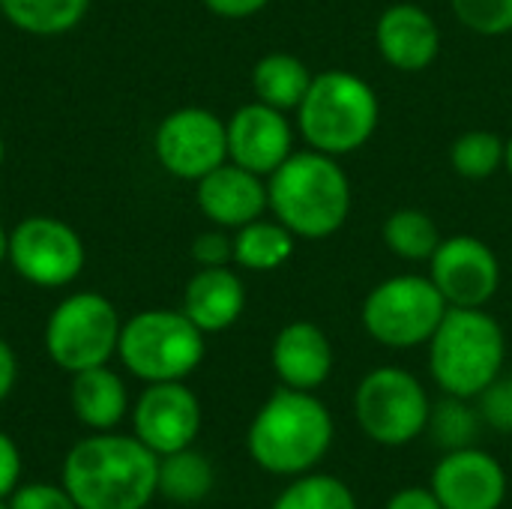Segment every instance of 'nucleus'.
<instances>
[{
	"label": "nucleus",
	"mask_w": 512,
	"mask_h": 509,
	"mask_svg": "<svg viewBox=\"0 0 512 509\" xmlns=\"http://www.w3.org/2000/svg\"><path fill=\"white\" fill-rule=\"evenodd\" d=\"M60 483L78 509H147L159 495V456L135 435L90 432L66 453Z\"/></svg>",
	"instance_id": "1"
},
{
	"label": "nucleus",
	"mask_w": 512,
	"mask_h": 509,
	"mask_svg": "<svg viewBox=\"0 0 512 509\" xmlns=\"http://www.w3.org/2000/svg\"><path fill=\"white\" fill-rule=\"evenodd\" d=\"M333 435V414L315 393L279 387L252 417L246 450L261 471L294 480L327 459Z\"/></svg>",
	"instance_id": "2"
},
{
	"label": "nucleus",
	"mask_w": 512,
	"mask_h": 509,
	"mask_svg": "<svg viewBox=\"0 0 512 509\" xmlns=\"http://www.w3.org/2000/svg\"><path fill=\"white\" fill-rule=\"evenodd\" d=\"M351 180L336 156L294 150L267 177V210L297 240L333 237L351 216Z\"/></svg>",
	"instance_id": "3"
},
{
	"label": "nucleus",
	"mask_w": 512,
	"mask_h": 509,
	"mask_svg": "<svg viewBox=\"0 0 512 509\" xmlns=\"http://www.w3.org/2000/svg\"><path fill=\"white\" fill-rule=\"evenodd\" d=\"M378 120L381 102L375 87L351 69L318 72L297 108V129L309 150L336 159L366 147Z\"/></svg>",
	"instance_id": "4"
},
{
	"label": "nucleus",
	"mask_w": 512,
	"mask_h": 509,
	"mask_svg": "<svg viewBox=\"0 0 512 509\" xmlns=\"http://www.w3.org/2000/svg\"><path fill=\"white\" fill-rule=\"evenodd\" d=\"M507 363V336L486 309H447L429 339V375L444 396L477 399Z\"/></svg>",
	"instance_id": "5"
},
{
	"label": "nucleus",
	"mask_w": 512,
	"mask_h": 509,
	"mask_svg": "<svg viewBox=\"0 0 512 509\" xmlns=\"http://www.w3.org/2000/svg\"><path fill=\"white\" fill-rule=\"evenodd\" d=\"M204 333L183 309H147L120 330L117 357L144 384L186 381L204 360Z\"/></svg>",
	"instance_id": "6"
},
{
	"label": "nucleus",
	"mask_w": 512,
	"mask_h": 509,
	"mask_svg": "<svg viewBox=\"0 0 512 509\" xmlns=\"http://www.w3.org/2000/svg\"><path fill=\"white\" fill-rule=\"evenodd\" d=\"M447 300L435 288V282L417 273H402L378 282L360 309L363 330L384 348L408 351L417 345H429L432 333L447 315Z\"/></svg>",
	"instance_id": "7"
},
{
	"label": "nucleus",
	"mask_w": 512,
	"mask_h": 509,
	"mask_svg": "<svg viewBox=\"0 0 512 509\" xmlns=\"http://www.w3.org/2000/svg\"><path fill=\"white\" fill-rule=\"evenodd\" d=\"M123 321L117 306L99 291L63 297L45 324V351L51 363L69 375L108 366L120 345Z\"/></svg>",
	"instance_id": "8"
},
{
	"label": "nucleus",
	"mask_w": 512,
	"mask_h": 509,
	"mask_svg": "<svg viewBox=\"0 0 512 509\" xmlns=\"http://www.w3.org/2000/svg\"><path fill=\"white\" fill-rule=\"evenodd\" d=\"M432 402L417 375L402 366H378L357 384L354 417L360 432L381 447H405L429 426Z\"/></svg>",
	"instance_id": "9"
},
{
	"label": "nucleus",
	"mask_w": 512,
	"mask_h": 509,
	"mask_svg": "<svg viewBox=\"0 0 512 509\" xmlns=\"http://www.w3.org/2000/svg\"><path fill=\"white\" fill-rule=\"evenodd\" d=\"M12 270L36 288H66L84 270L87 252L75 228L54 216H27L9 231Z\"/></svg>",
	"instance_id": "10"
},
{
	"label": "nucleus",
	"mask_w": 512,
	"mask_h": 509,
	"mask_svg": "<svg viewBox=\"0 0 512 509\" xmlns=\"http://www.w3.org/2000/svg\"><path fill=\"white\" fill-rule=\"evenodd\" d=\"M153 153L171 177L198 183L228 162L225 120L207 108H177L156 126Z\"/></svg>",
	"instance_id": "11"
},
{
	"label": "nucleus",
	"mask_w": 512,
	"mask_h": 509,
	"mask_svg": "<svg viewBox=\"0 0 512 509\" xmlns=\"http://www.w3.org/2000/svg\"><path fill=\"white\" fill-rule=\"evenodd\" d=\"M429 279L450 309H486L501 288V261L480 237L453 234L429 258Z\"/></svg>",
	"instance_id": "12"
},
{
	"label": "nucleus",
	"mask_w": 512,
	"mask_h": 509,
	"mask_svg": "<svg viewBox=\"0 0 512 509\" xmlns=\"http://www.w3.org/2000/svg\"><path fill=\"white\" fill-rule=\"evenodd\" d=\"M201 432V402L183 381L147 384L132 408V435L156 456L195 444Z\"/></svg>",
	"instance_id": "13"
},
{
	"label": "nucleus",
	"mask_w": 512,
	"mask_h": 509,
	"mask_svg": "<svg viewBox=\"0 0 512 509\" xmlns=\"http://www.w3.org/2000/svg\"><path fill=\"white\" fill-rule=\"evenodd\" d=\"M429 489L444 509H501L510 480L492 453L480 447H462L441 456Z\"/></svg>",
	"instance_id": "14"
},
{
	"label": "nucleus",
	"mask_w": 512,
	"mask_h": 509,
	"mask_svg": "<svg viewBox=\"0 0 512 509\" xmlns=\"http://www.w3.org/2000/svg\"><path fill=\"white\" fill-rule=\"evenodd\" d=\"M228 159L240 168L270 177L294 153V126L285 111L264 102H246L225 123Z\"/></svg>",
	"instance_id": "15"
},
{
	"label": "nucleus",
	"mask_w": 512,
	"mask_h": 509,
	"mask_svg": "<svg viewBox=\"0 0 512 509\" xmlns=\"http://www.w3.org/2000/svg\"><path fill=\"white\" fill-rule=\"evenodd\" d=\"M375 45L387 66L399 72H423L441 54V27L429 9L402 0L378 15Z\"/></svg>",
	"instance_id": "16"
},
{
	"label": "nucleus",
	"mask_w": 512,
	"mask_h": 509,
	"mask_svg": "<svg viewBox=\"0 0 512 509\" xmlns=\"http://www.w3.org/2000/svg\"><path fill=\"white\" fill-rule=\"evenodd\" d=\"M195 186L198 207L216 228L237 231L267 213V177L252 174L231 159L213 168Z\"/></svg>",
	"instance_id": "17"
},
{
	"label": "nucleus",
	"mask_w": 512,
	"mask_h": 509,
	"mask_svg": "<svg viewBox=\"0 0 512 509\" xmlns=\"http://www.w3.org/2000/svg\"><path fill=\"white\" fill-rule=\"evenodd\" d=\"M270 363L282 387L315 393L333 375V345L318 324L291 321L276 333Z\"/></svg>",
	"instance_id": "18"
},
{
	"label": "nucleus",
	"mask_w": 512,
	"mask_h": 509,
	"mask_svg": "<svg viewBox=\"0 0 512 509\" xmlns=\"http://www.w3.org/2000/svg\"><path fill=\"white\" fill-rule=\"evenodd\" d=\"M246 309L243 279L231 267H198L183 291V312L207 336L240 321Z\"/></svg>",
	"instance_id": "19"
},
{
	"label": "nucleus",
	"mask_w": 512,
	"mask_h": 509,
	"mask_svg": "<svg viewBox=\"0 0 512 509\" xmlns=\"http://www.w3.org/2000/svg\"><path fill=\"white\" fill-rule=\"evenodd\" d=\"M69 405L75 420L90 432H114L129 414V393L123 378L108 366H93L72 375Z\"/></svg>",
	"instance_id": "20"
},
{
	"label": "nucleus",
	"mask_w": 512,
	"mask_h": 509,
	"mask_svg": "<svg viewBox=\"0 0 512 509\" xmlns=\"http://www.w3.org/2000/svg\"><path fill=\"white\" fill-rule=\"evenodd\" d=\"M312 78L315 75L300 57L288 51H270L252 69V90L258 102L288 114L300 108V102L312 87Z\"/></svg>",
	"instance_id": "21"
},
{
	"label": "nucleus",
	"mask_w": 512,
	"mask_h": 509,
	"mask_svg": "<svg viewBox=\"0 0 512 509\" xmlns=\"http://www.w3.org/2000/svg\"><path fill=\"white\" fill-rule=\"evenodd\" d=\"M297 237L279 219H255L234 231V264L249 273H273L291 261Z\"/></svg>",
	"instance_id": "22"
},
{
	"label": "nucleus",
	"mask_w": 512,
	"mask_h": 509,
	"mask_svg": "<svg viewBox=\"0 0 512 509\" xmlns=\"http://www.w3.org/2000/svg\"><path fill=\"white\" fill-rule=\"evenodd\" d=\"M216 486L213 462L186 447L168 456H159V495L171 504H201Z\"/></svg>",
	"instance_id": "23"
},
{
	"label": "nucleus",
	"mask_w": 512,
	"mask_h": 509,
	"mask_svg": "<svg viewBox=\"0 0 512 509\" xmlns=\"http://www.w3.org/2000/svg\"><path fill=\"white\" fill-rule=\"evenodd\" d=\"M90 0H0L3 18L30 36H63L75 30Z\"/></svg>",
	"instance_id": "24"
},
{
	"label": "nucleus",
	"mask_w": 512,
	"mask_h": 509,
	"mask_svg": "<svg viewBox=\"0 0 512 509\" xmlns=\"http://www.w3.org/2000/svg\"><path fill=\"white\" fill-rule=\"evenodd\" d=\"M381 240L384 246L402 258V261H426L435 255L438 243L444 240L435 219L426 213V210H417V207H402L396 213H390L384 219V228H381Z\"/></svg>",
	"instance_id": "25"
},
{
	"label": "nucleus",
	"mask_w": 512,
	"mask_h": 509,
	"mask_svg": "<svg viewBox=\"0 0 512 509\" xmlns=\"http://www.w3.org/2000/svg\"><path fill=\"white\" fill-rule=\"evenodd\" d=\"M507 141L489 129H468L450 147V165L462 180H489L504 168Z\"/></svg>",
	"instance_id": "26"
},
{
	"label": "nucleus",
	"mask_w": 512,
	"mask_h": 509,
	"mask_svg": "<svg viewBox=\"0 0 512 509\" xmlns=\"http://www.w3.org/2000/svg\"><path fill=\"white\" fill-rule=\"evenodd\" d=\"M270 509H360L348 483L330 474H303L273 501Z\"/></svg>",
	"instance_id": "27"
},
{
	"label": "nucleus",
	"mask_w": 512,
	"mask_h": 509,
	"mask_svg": "<svg viewBox=\"0 0 512 509\" xmlns=\"http://www.w3.org/2000/svg\"><path fill=\"white\" fill-rule=\"evenodd\" d=\"M480 411L471 408V399H459V396H444L438 405H432L429 414V426L426 432L432 435L435 444L447 450H462V447H474L477 432H480Z\"/></svg>",
	"instance_id": "28"
},
{
	"label": "nucleus",
	"mask_w": 512,
	"mask_h": 509,
	"mask_svg": "<svg viewBox=\"0 0 512 509\" xmlns=\"http://www.w3.org/2000/svg\"><path fill=\"white\" fill-rule=\"evenodd\" d=\"M453 15L462 27L477 36H507L512 33V0H450Z\"/></svg>",
	"instance_id": "29"
},
{
	"label": "nucleus",
	"mask_w": 512,
	"mask_h": 509,
	"mask_svg": "<svg viewBox=\"0 0 512 509\" xmlns=\"http://www.w3.org/2000/svg\"><path fill=\"white\" fill-rule=\"evenodd\" d=\"M480 420L489 423L495 432L512 435V375H498L480 396H477Z\"/></svg>",
	"instance_id": "30"
},
{
	"label": "nucleus",
	"mask_w": 512,
	"mask_h": 509,
	"mask_svg": "<svg viewBox=\"0 0 512 509\" xmlns=\"http://www.w3.org/2000/svg\"><path fill=\"white\" fill-rule=\"evenodd\" d=\"M9 509H78V504L63 483H24L9 495Z\"/></svg>",
	"instance_id": "31"
},
{
	"label": "nucleus",
	"mask_w": 512,
	"mask_h": 509,
	"mask_svg": "<svg viewBox=\"0 0 512 509\" xmlns=\"http://www.w3.org/2000/svg\"><path fill=\"white\" fill-rule=\"evenodd\" d=\"M192 261L198 267H228L234 261V237H228L225 228L198 234L192 243Z\"/></svg>",
	"instance_id": "32"
},
{
	"label": "nucleus",
	"mask_w": 512,
	"mask_h": 509,
	"mask_svg": "<svg viewBox=\"0 0 512 509\" xmlns=\"http://www.w3.org/2000/svg\"><path fill=\"white\" fill-rule=\"evenodd\" d=\"M21 450L18 444L0 429V498H9L18 486H21Z\"/></svg>",
	"instance_id": "33"
},
{
	"label": "nucleus",
	"mask_w": 512,
	"mask_h": 509,
	"mask_svg": "<svg viewBox=\"0 0 512 509\" xmlns=\"http://www.w3.org/2000/svg\"><path fill=\"white\" fill-rule=\"evenodd\" d=\"M384 509H444L441 501L432 495V489H420V486H408L399 489Z\"/></svg>",
	"instance_id": "34"
},
{
	"label": "nucleus",
	"mask_w": 512,
	"mask_h": 509,
	"mask_svg": "<svg viewBox=\"0 0 512 509\" xmlns=\"http://www.w3.org/2000/svg\"><path fill=\"white\" fill-rule=\"evenodd\" d=\"M213 15L219 18H252L258 15L270 0H201Z\"/></svg>",
	"instance_id": "35"
},
{
	"label": "nucleus",
	"mask_w": 512,
	"mask_h": 509,
	"mask_svg": "<svg viewBox=\"0 0 512 509\" xmlns=\"http://www.w3.org/2000/svg\"><path fill=\"white\" fill-rule=\"evenodd\" d=\"M15 381H18V357L12 345L0 336V402L9 399V393L15 390Z\"/></svg>",
	"instance_id": "36"
},
{
	"label": "nucleus",
	"mask_w": 512,
	"mask_h": 509,
	"mask_svg": "<svg viewBox=\"0 0 512 509\" xmlns=\"http://www.w3.org/2000/svg\"><path fill=\"white\" fill-rule=\"evenodd\" d=\"M6 258H9V231L0 225V264H3Z\"/></svg>",
	"instance_id": "37"
},
{
	"label": "nucleus",
	"mask_w": 512,
	"mask_h": 509,
	"mask_svg": "<svg viewBox=\"0 0 512 509\" xmlns=\"http://www.w3.org/2000/svg\"><path fill=\"white\" fill-rule=\"evenodd\" d=\"M504 168L510 171V177H512V135L507 138V156H504Z\"/></svg>",
	"instance_id": "38"
},
{
	"label": "nucleus",
	"mask_w": 512,
	"mask_h": 509,
	"mask_svg": "<svg viewBox=\"0 0 512 509\" xmlns=\"http://www.w3.org/2000/svg\"><path fill=\"white\" fill-rule=\"evenodd\" d=\"M3 159H6V144H3V135H0V165H3Z\"/></svg>",
	"instance_id": "39"
},
{
	"label": "nucleus",
	"mask_w": 512,
	"mask_h": 509,
	"mask_svg": "<svg viewBox=\"0 0 512 509\" xmlns=\"http://www.w3.org/2000/svg\"><path fill=\"white\" fill-rule=\"evenodd\" d=\"M0 509H9V498H0Z\"/></svg>",
	"instance_id": "40"
}]
</instances>
